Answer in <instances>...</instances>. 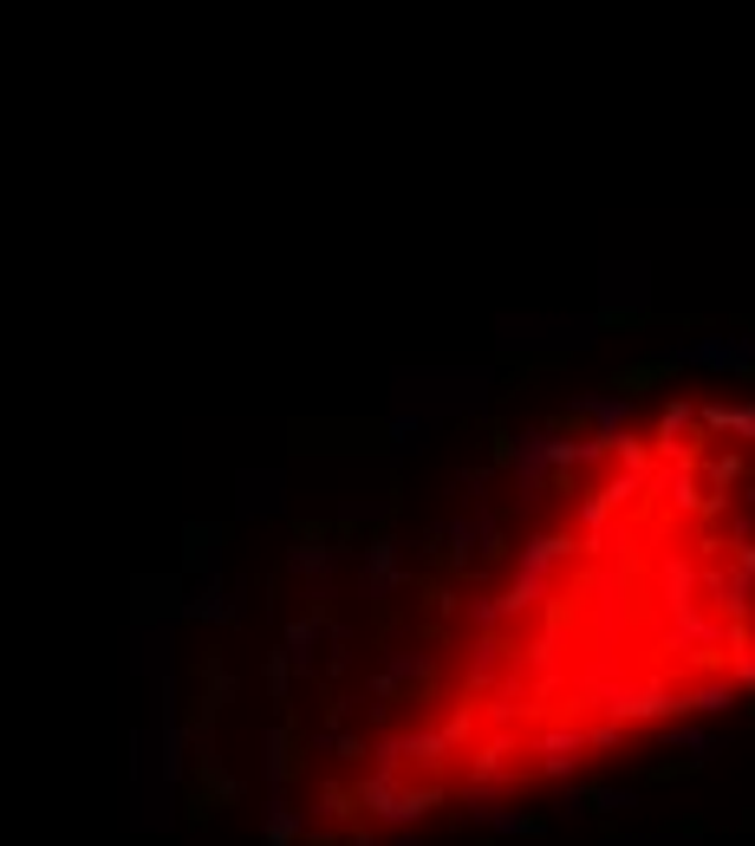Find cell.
Wrapping results in <instances>:
<instances>
[{
  "label": "cell",
  "mask_w": 755,
  "mask_h": 846,
  "mask_svg": "<svg viewBox=\"0 0 755 846\" xmlns=\"http://www.w3.org/2000/svg\"><path fill=\"white\" fill-rule=\"evenodd\" d=\"M665 365H703V371H749L755 365V333L743 339H697V346H678Z\"/></svg>",
  "instance_id": "obj_1"
},
{
  "label": "cell",
  "mask_w": 755,
  "mask_h": 846,
  "mask_svg": "<svg viewBox=\"0 0 755 846\" xmlns=\"http://www.w3.org/2000/svg\"><path fill=\"white\" fill-rule=\"evenodd\" d=\"M743 501H749V514H755V482H749V495H743Z\"/></svg>",
  "instance_id": "obj_2"
}]
</instances>
